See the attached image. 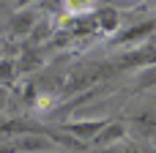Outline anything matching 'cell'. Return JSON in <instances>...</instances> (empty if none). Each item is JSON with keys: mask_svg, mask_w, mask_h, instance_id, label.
Returning a JSON list of instances; mask_svg holds the SVG:
<instances>
[{"mask_svg": "<svg viewBox=\"0 0 156 153\" xmlns=\"http://www.w3.org/2000/svg\"><path fill=\"white\" fill-rule=\"evenodd\" d=\"M126 137H129V129H126V123H123V120H107V126L99 131V137H96L90 145H93V148H99V151H110V148L121 145Z\"/></svg>", "mask_w": 156, "mask_h": 153, "instance_id": "1", "label": "cell"}, {"mask_svg": "<svg viewBox=\"0 0 156 153\" xmlns=\"http://www.w3.org/2000/svg\"><path fill=\"white\" fill-rule=\"evenodd\" d=\"M104 126H107V118H90V120H69L63 129L82 142H93Z\"/></svg>", "mask_w": 156, "mask_h": 153, "instance_id": "2", "label": "cell"}, {"mask_svg": "<svg viewBox=\"0 0 156 153\" xmlns=\"http://www.w3.org/2000/svg\"><path fill=\"white\" fill-rule=\"evenodd\" d=\"M118 63L123 68H151L156 66V44L154 47H137V49H129L118 57Z\"/></svg>", "mask_w": 156, "mask_h": 153, "instance_id": "3", "label": "cell"}, {"mask_svg": "<svg viewBox=\"0 0 156 153\" xmlns=\"http://www.w3.org/2000/svg\"><path fill=\"white\" fill-rule=\"evenodd\" d=\"M154 33H156V19H145V22H137V25L121 30L115 41H118V44H140V41H145V38L154 36Z\"/></svg>", "mask_w": 156, "mask_h": 153, "instance_id": "4", "label": "cell"}, {"mask_svg": "<svg viewBox=\"0 0 156 153\" xmlns=\"http://www.w3.org/2000/svg\"><path fill=\"white\" fill-rule=\"evenodd\" d=\"M96 19H99V27L101 30H118L121 27V11L115 8V5H101V8H96Z\"/></svg>", "mask_w": 156, "mask_h": 153, "instance_id": "5", "label": "cell"}, {"mask_svg": "<svg viewBox=\"0 0 156 153\" xmlns=\"http://www.w3.org/2000/svg\"><path fill=\"white\" fill-rule=\"evenodd\" d=\"M14 77H16V63L11 57H3L0 60V88H5L8 82H14Z\"/></svg>", "mask_w": 156, "mask_h": 153, "instance_id": "6", "label": "cell"}, {"mask_svg": "<svg viewBox=\"0 0 156 153\" xmlns=\"http://www.w3.org/2000/svg\"><path fill=\"white\" fill-rule=\"evenodd\" d=\"M33 22H36V14H33V11H22V14L14 16V30H16V33H27V30L33 27Z\"/></svg>", "mask_w": 156, "mask_h": 153, "instance_id": "7", "label": "cell"}, {"mask_svg": "<svg viewBox=\"0 0 156 153\" xmlns=\"http://www.w3.org/2000/svg\"><path fill=\"white\" fill-rule=\"evenodd\" d=\"M8 104V88H0V110Z\"/></svg>", "mask_w": 156, "mask_h": 153, "instance_id": "8", "label": "cell"}, {"mask_svg": "<svg viewBox=\"0 0 156 153\" xmlns=\"http://www.w3.org/2000/svg\"><path fill=\"white\" fill-rule=\"evenodd\" d=\"M101 153H118V151H115V148H110V151H101Z\"/></svg>", "mask_w": 156, "mask_h": 153, "instance_id": "9", "label": "cell"}, {"mask_svg": "<svg viewBox=\"0 0 156 153\" xmlns=\"http://www.w3.org/2000/svg\"><path fill=\"white\" fill-rule=\"evenodd\" d=\"M44 153H58V151H52V148H49V151H44Z\"/></svg>", "mask_w": 156, "mask_h": 153, "instance_id": "10", "label": "cell"}, {"mask_svg": "<svg viewBox=\"0 0 156 153\" xmlns=\"http://www.w3.org/2000/svg\"><path fill=\"white\" fill-rule=\"evenodd\" d=\"M0 60H3V52H0Z\"/></svg>", "mask_w": 156, "mask_h": 153, "instance_id": "11", "label": "cell"}]
</instances>
